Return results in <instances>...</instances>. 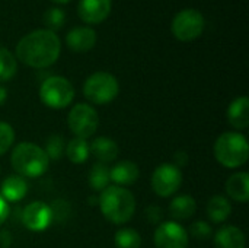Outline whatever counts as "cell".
I'll return each mask as SVG.
<instances>
[{
  "label": "cell",
  "instance_id": "cell-30",
  "mask_svg": "<svg viewBox=\"0 0 249 248\" xmlns=\"http://www.w3.org/2000/svg\"><path fill=\"white\" fill-rule=\"evenodd\" d=\"M147 219L152 222V224H159L160 221H162V216H163V213H162V209L160 208H158V206H150L149 209H147Z\"/></svg>",
  "mask_w": 249,
  "mask_h": 248
},
{
  "label": "cell",
  "instance_id": "cell-19",
  "mask_svg": "<svg viewBox=\"0 0 249 248\" xmlns=\"http://www.w3.org/2000/svg\"><path fill=\"white\" fill-rule=\"evenodd\" d=\"M90 153H93V156L101 162V164H108L115 161V158L118 156V145L109 139V137H98L92 142V145L89 146Z\"/></svg>",
  "mask_w": 249,
  "mask_h": 248
},
{
  "label": "cell",
  "instance_id": "cell-13",
  "mask_svg": "<svg viewBox=\"0 0 249 248\" xmlns=\"http://www.w3.org/2000/svg\"><path fill=\"white\" fill-rule=\"evenodd\" d=\"M96 32L90 26H76L70 29L66 35L67 47L74 53L90 51L96 44Z\"/></svg>",
  "mask_w": 249,
  "mask_h": 248
},
{
  "label": "cell",
  "instance_id": "cell-26",
  "mask_svg": "<svg viewBox=\"0 0 249 248\" xmlns=\"http://www.w3.org/2000/svg\"><path fill=\"white\" fill-rule=\"evenodd\" d=\"M66 22V13L58 9V7H51L48 10H45L44 13V23L47 26V29L55 32L58 31Z\"/></svg>",
  "mask_w": 249,
  "mask_h": 248
},
{
  "label": "cell",
  "instance_id": "cell-2",
  "mask_svg": "<svg viewBox=\"0 0 249 248\" xmlns=\"http://www.w3.org/2000/svg\"><path fill=\"white\" fill-rule=\"evenodd\" d=\"M98 203L105 219L115 225L127 224L134 216V196L131 194V191L120 186H108L102 191Z\"/></svg>",
  "mask_w": 249,
  "mask_h": 248
},
{
  "label": "cell",
  "instance_id": "cell-23",
  "mask_svg": "<svg viewBox=\"0 0 249 248\" xmlns=\"http://www.w3.org/2000/svg\"><path fill=\"white\" fill-rule=\"evenodd\" d=\"M109 168L105 164H95L89 172V184L95 191H104L109 186Z\"/></svg>",
  "mask_w": 249,
  "mask_h": 248
},
{
  "label": "cell",
  "instance_id": "cell-17",
  "mask_svg": "<svg viewBox=\"0 0 249 248\" xmlns=\"http://www.w3.org/2000/svg\"><path fill=\"white\" fill-rule=\"evenodd\" d=\"M28 193V184L20 175H9L1 183V197L6 202H19Z\"/></svg>",
  "mask_w": 249,
  "mask_h": 248
},
{
  "label": "cell",
  "instance_id": "cell-34",
  "mask_svg": "<svg viewBox=\"0 0 249 248\" xmlns=\"http://www.w3.org/2000/svg\"><path fill=\"white\" fill-rule=\"evenodd\" d=\"M6 99H7V91L6 88L0 86V107L6 102Z\"/></svg>",
  "mask_w": 249,
  "mask_h": 248
},
{
  "label": "cell",
  "instance_id": "cell-25",
  "mask_svg": "<svg viewBox=\"0 0 249 248\" xmlns=\"http://www.w3.org/2000/svg\"><path fill=\"white\" fill-rule=\"evenodd\" d=\"M115 246L117 248H140L142 237L136 229L123 228L115 234Z\"/></svg>",
  "mask_w": 249,
  "mask_h": 248
},
{
  "label": "cell",
  "instance_id": "cell-24",
  "mask_svg": "<svg viewBox=\"0 0 249 248\" xmlns=\"http://www.w3.org/2000/svg\"><path fill=\"white\" fill-rule=\"evenodd\" d=\"M18 72L16 57L4 47L0 45V82L10 80Z\"/></svg>",
  "mask_w": 249,
  "mask_h": 248
},
{
  "label": "cell",
  "instance_id": "cell-12",
  "mask_svg": "<svg viewBox=\"0 0 249 248\" xmlns=\"http://www.w3.org/2000/svg\"><path fill=\"white\" fill-rule=\"evenodd\" d=\"M111 7V0H80L77 4V13L85 23L96 25L109 16Z\"/></svg>",
  "mask_w": 249,
  "mask_h": 248
},
{
  "label": "cell",
  "instance_id": "cell-9",
  "mask_svg": "<svg viewBox=\"0 0 249 248\" xmlns=\"http://www.w3.org/2000/svg\"><path fill=\"white\" fill-rule=\"evenodd\" d=\"M182 184V174L174 164H162L152 174V189L160 197H169Z\"/></svg>",
  "mask_w": 249,
  "mask_h": 248
},
{
  "label": "cell",
  "instance_id": "cell-16",
  "mask_svg": "<svg viewBox=\"0 0 249 248\" xmlns=\"http://www.w3.org/2000/svg\"><path fill=\"white\" fill-rule=\"evenodd\" d=\"M139 175H140L139 167L131 161H121L109 170V178L120 186L134 184Z\"/></svg>",
  "mask_w": 249,
  "mask_h": 248
},
{
  "label": "cell",
  "instance_id": "cell-7",
  "mask_svg": "<svg viewBox=\"0 0 249 248\" xmlns=\"http://www.w3.org/2000/svg\"><path fill=\"white\" fill-rule=\"evenodd\" d=\"M204 16L196 9H184L172 19V34L182 42L197 39L204 31Z\"/></svg>",
  "mask_w": 249,
  "mask_h": 248
},
{
  "label": "cell",
  "instance_id": "cell-4",
  "mask_svg": "<svg viewBox=\"0 0 249 248\" xmlns=\"http://www.w3.org/2000/svg\"><path fill=\"white\" fill-rule=\"evenodd\" d=\"M214 156L217 162L226 168H238L249 158L247 137L236 132H226L219 136L214 143Z\"/></svg>",
  "mask_w": 249,
  "mask_h": 248
},
{
  "label": "cell",
  "instance_id": "cell-22",
  "mask_svg": "<svg viewBox=\"0 0 249 248\" xmlns=\"http://www.w3.org/2000/svg\"><path fill=\"white\" fill-rule=\"evenodd\" d=\"M64 152H66L70 162L83 164L89 158L90 149H89V145H88V142L85 139L74 137L67 143V146L64 148Z\"/></svg>",
  "mask_w": 249,
  "mask_h": 248
},
{
  "label": "cell",
  "instance_id": "cell-28",
  "mask_svg": "<svg viewBox=\"0 0 249 248\" xmlns=\"http://www.w3.org/2000/svg\"><path fill=\"white\" fill-rule=\"evenodd\" d=\"M15 140V132L10 124L0 121V155L9 151Z\"/></svg>",
  "mask_w": 249,
  "mask_h": 248
},
{
  "label": "cell",
  "instance_id": "cell-14",
  "mask_svg": "<svg viewBox=\"0 0 249 248\" xmlns=\"http://www.w3.org/2000/svg\"><path fill=\"white\" fill-rule=\"evenodd\" d=\"M228 120L232 127L245 130L249 126V99L248 96L236 98L228 108Z\"/></svg>",
  "mask_w": 249,
  "mask_h": 248
},
{
  "label": "cell",
  "instance_id": "cell-6",
  "mask_svg": "<svg viewBox=\"0 0 249 248\" xmlns=\"http://www.w3.org/2000/svg\"><path fill=\"white\" fill-rule=\"evenodd\" d=\"M39 98L47 107L61 110L71 104L74 98V88L63 76H50L41 83Z\"/></svg>",
  "mask_w": 249,
  "mask_h": 248
},
{
  "label": "cell",
  "instance_id": "cell-11",
  "mask_svg": "<svg viewBox=\"0 0 249 248\" xmlns=\"http://www.w3.org/2000/svg\"><path fill=\"white\" fill-rule=\"evenodd\" d=\"M53 221V210L44 202H32L29 203L22 212V222L23 225L35 232L44 231L50 227Z\"/></svg>",
  "mask_w": 249,
  "mask_h": 248
},
{
  "label": "cell",
  "instance_id": "cell-35",
  "mask_svg": "<svg viewBox=\"0 0 249 248\" xmlns=\"http://www.w3.org/2000/svg\"><path fill=\"white\" fill-rule=\"evenodd\" d=\"M53 3H55V4H66V3H69L70 0H51Z\"/></svg>",
  "mask_w": 249,
  "mask_h": 248
},
{
  "label": "cell",
  "instance_id": "cell-29",
  "mask_svg": "<svg viewBox=\"0 0 249 248\" xmlns=\"http://www.w3.org/2000/svg\"><path fill=\"white\" fill-rule=\"evenodd\" d=\"M212 234H213V229L207 222L197 221L191 225V235L197 240H209Z\"/></svg>",
  "mask_w": 249,
  "mask_h": 248
},
{
  "label": "cell",
  "instance_id": "cell-21",
  "mask_svg": "<svg viewBox=\"0 0 249 248\" xmlns=\"http://www.w3.org/2000/svg\"><path fill=\"white\" fill-rule=\"evenodd\" d=\"M231 212H232V206L229 200L223 196H214L207 203V215L210 221L214 224L225 222L231 216Z\"/></svg>",
  "mask_w": 249,
  "mask_h": 248
},
{
  "label": "cell",
  "instance_id": "cell-31",
  "mask_svg": "<svg viewBox=\"0 0 249 248\" xmlns=\"http://www.w3.org/2000/svg\"><path fill=\"white\" fill-rule=\"evenodd\" d=\"M7 216H9V205H7V202L0 194V225L4 224Z\"/></svg>",
  "mask_w": 249,
  "mask_h": 248
},
{
  "label": "cell",
  "instance_id": "cell-33",
  "mask_svg": "<svg viewBox=\"0 0 249 248\" xmlns=\"http://www.w3.org/2000/svg\"><path fill=\"white\" fill-rule=\"evenodd\" d=\"M10 241H12V238H10V234L7 231L0 232V247H9L10 246Z\"/></svg>",
  "mask_w": 249,
  "mask_h": 248
},
{
  "label": "cell",
  "instance_id": "cell-1",
  "mask_svg": "<svg viewBox=\"0 0 249 248\" xmlns=\"http://www.w3.org/2000/svg\"><path fill=\"white\" fill-rule=\"evenodd\" d=\"M61 51V42L50 29H35L26 34L16 45V57L34 69H45L54 64Z\"/></svg>",
  "mask_w": 249,
  "mask_h": 248
},
{
  "label": "cell",
  "instance_id": "cell-5",
  "mask_svg": "<svg viewBox=\"0 0 249 248\" xmlns=\"http://www.w3.org/2000/svg\"><path fill=\"white\" fill-rule=\"evenodd\" d=\"M118 91L120 85L117 77L108 72H96L90 75L83 85V94L86 99L98 105L114 101L118 95Z\"/></svg>",
  "mask_w": 249,
  "mask_h": 248
},
{
  "label": "cell",
  "instance_id": "cell-27",
  "mask_svg": "<svg viewBox=\"0 0 249 248\" xmlns=\"http://www.w3.org/2000/svg\"><path fill=\"white\" fill-rule=\"evenodd\" d=\"M44 152L47 153L48 159H60L64 152V139L58 134H53L51 137H48Z\"/></svg>",
  "mask_w": 249,
  "mask_h": 248
},
{
  "label": "cell",
  "instance_id": "cell-20",
  "mask_svg": "<svg viewBox=\"0 0 249 248\" xmlns=\"http://www.w3.org/2000/svg\"><path fill=\"white\" fill-rule=\"evenodd\" d=\"M196 210H197L196 200H194V197H191L188 194H182V196L175 197L169 206L171 216L175 219H179V221L190 219L191 216H194Z\"/></svg>",
  "mask_w": 249,
  "mask_h": 248
},
{
  "label": "cell",
  "instance_id": "cell-10",
  "mask_svg": "<svg viewBox=\"0 0 249 248\" xmlns=\"http://www.w3.org/2000/svg\"><path fill=\"white\" fill-rule=\"evenodd\" d=\"M153 241L156 248H187L188 234L177 222H163L158 225Z\"/></svg>",
  "mask_w": 249,
  "mask_h": 248
},
{
  "label": "cell",
  "instance_id": "cell-18",
  "mask_svg": "<svg viewBox=\"0 0 249 248\" xmlns=\"http://www.w3.org/2000/svg\"><path fill=\"white\" fill-rule=\"evenodd\" d=\"M245 243L244 232L232 225L220 228L214 235L216 248H245Z\"/></svg>",
  "mask_w": 249,
  "mask_h": 248
},
{
  "label": "cell",
  "instance_id": "cell-32",
  "mask_svg": "<svg viewBox=\"0 0 249 248\" xmlns=\"http://www.w3.org/2000/svg\"><path fill=\"white\" fill-rule=\"evenodd\" d=\"M174 161H175V164H174L175 167H178V168H179V167H185L187 162H188V155H187L185 152H182V151H181V152H177Z\"/></svg>",
  "mask_w": 249,
  "mask_h": 248
},
{
  "label": "cell",
  "instance_id": "cell-3",
  "mask_svg": "<svg viewBox=\"0 0 249 248\" xmlns=\"http://www.w3.org/2000/svg\"><path fill=\"white\" fill-rule=\"evenodd\" d=\"M10 164L20 177L36 178L47 172L50 159L42 148L35 143L23 142L16 145L12 152Z\"/></svg>",
  "mask_w": 249,
  "mask_h": 248
},
{
  "label": "cell",
  "instance_id": "cell-8",
  "mask_svg": "<svg viewBox=\"0 0 249 248\" xmlns=\"http://www.w3.org/2000/svg\"><path fill=\"white\" fill-rule=\"evenodd\" d=\"M67 123L76 137L86 140L96 132L99 126V118L93 107L88 104H77L70 110Z\"/></svg>",
  "mask_w": 249,
  "mask_h": 248
},
{
  "label": "cell",
  "instance_id": "cell-15",
  "mask_svg": "<svg viewBox=\"0 0 249 248\" xmlns=\"http://www.w3.org/2000/svg\"><path fill=\"white\" fill-rule=\"evenodd\" d=\"M226 193L231 199L247 203L249 200V175L248 172H236L226 181Z\"/></svg>",
  "mask_w": 249,
  "mask_h": 248
}]
</instances>
